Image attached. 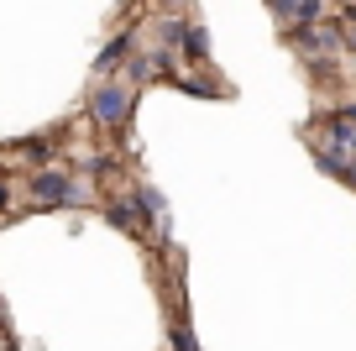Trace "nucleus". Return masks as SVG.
Here are the masks:
<instances>
[{"instance_id":"nucleus-2","label":"nucleus","mask_w":356,"mask_h":351,"mask_svg":"<svg viewBox=\"0 0 356 351\" xmlns=\"http://www.w3.org/2000/svg\"><path fill=\"white\" fill-rule=\"evenodd\" d=\"M84 199V189L63 173V168H37L32 173V205H47V210H74Z\"/></svg>"},{"instance_id":"nucleus-4","label":"nucleus","mask_w":356,"mask_h":351,"mask_svg":"<svg viewBox=\"0 0 356 351\" xmlns=\"http://www.w3.org/2000/svg\"><path fill=\"white\" fill-rule=\"evenodd\" d=\"M267 6H273V16H278L289 32H293V26H309V22H320V16H325L320 0H267Z\"/></svg>"},{"instance_id":"nucleus-1","label":"nucleus","mask_w":356,"mask_h":351,"mask_svg":"<svg viewBox=\"0 0 356 351\" xmlns=\"http://www.w3.org/2000/svg\"><path fill=\"white\" fill-rule=\"evenodd\" d=\"M131 100H136V89L131 84H100L95 95H89V116H95V126L100 132H121L126 121H131Z\"/></svg>"},{"instance_id":"nucleus-5","label":"nucleus","mask_w":356,"mask_h":351,"mask_svg":"<svg viewBox=\"0 0 356 351\" xmlns=\"http://www.w3.org/2000/svg\"><path fill=\"white\" fill-rule=\"evenodd\" d=\"M111 220L121 231H142V205L136 199H111Z\"/></svg>"},{"instance_id":"nucleus-9","label":"nucleus","mask_w":356,"mask_h":351,"mask_svg":"<svg viewBox=\"0 0 356 351\" xmlns=\"http://www.w3.org/2000/svg\"><path fill=\"white\" fill-rule=\"evenodd\" d=\"M0 210H6V178H0Z\"/></svg>"},{"instance_id":"nucleus-3","label":"nucleus","mask_w":356,"mask_h":351,"mask_svg":"<svg viewBox=\"0 0 356 351\" xmlns=\"http://www.w3.org/2000/svg\"><path fill=\"white\" fill-rule=\"evenodd\" d=\"M293 42H299L304 58H325V53H335V47H341V32H335V26L309 22V26H293Z\"/></svg>"},{"instance_id":"nucleus-8","label":"nucleus","mask_w":356,"mask_h":351,"mask_svg":"<svg viewBox=\"0 0 356 351\" xmlns=\"http://www.w3.org/2000/svg\"><path fill=\"white\" fill-rule=\"evenodd\" d=\"M335 32H341V47H351V53H356V11H346L341 22H335Z\"/></svg>"},{"instance_id":"nucleus-7","label":"nucleus","mask_w":356,"mask_h":351,"mask_svg":"<svg viewBox=\"0 0 356 351\" xmlns=\"http://www.w3.org/2000/svg\"><path fill=\"white\" fill-rule=\"evenodd\" d=\"M126 53H131V37H115V42H111V47H105V53H100V63H95V68H100V74H111V68L121 63Z\"/></svg>"},{"instance_id":"nucleus-6","label":"nucleus","mask_w":356,"mask_h":351,"mask_svg":"<svg viewBox=\"0 0 356 351\" xmlns=\"http://www.w3.org/2000/svg\"><path fill=\"white\" fill-rule=\"evenodd\" d=\"M178 42H184V53H189V58H210V37H204V26H184Z\"/></svg>"}]
</instances>
